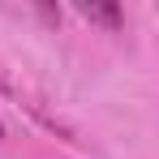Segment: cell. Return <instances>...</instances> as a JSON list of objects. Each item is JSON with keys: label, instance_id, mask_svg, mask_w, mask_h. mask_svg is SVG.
Here are the masks:
<instances>
[{"label": "cell", "instance_id": "6da1fadb", "mask_svg": "<svg viewBox=\"0 0 159 159\" xmlns=\"http://www.w3.org/2000/svg\"><path fill=\"white\" fill-rule=\"evenodd\" d=\"M78 13H82V17H90V22H103L107 30L120 26V9H116L112 0H78Z\"/></svg>", "mask_w": 159, "mask_h": 159}]
</instances>
